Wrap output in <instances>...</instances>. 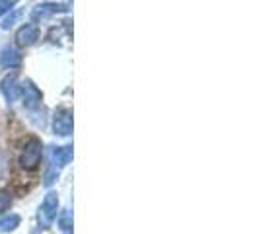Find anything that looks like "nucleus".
<instances>
[{
	"mask_svg": "<svg viewBox=\"0 0 259 234\" xmlns=\"http://www.w3.org/2000/svg\"><path fill=\"white\" fill-rule=\"evenodd\" d=\"M0 90L4 94V98H6V102H16L18 98H20V94H22V86H20V82H18V76L16 74H10V76H6L2 82H0Z\"/></svg>",
	"mask_w": 259,
	"mask_h": 234,
	"instance_id": "nucleus-4",
	"label": "nucleus"
},
{
	"mask_svg": "<svg viewBox=\"0 0 259 234\" xmlns=\"http://www.w3.org/2000/svg\"><path fill=\"white\" fill-rule=\"evenodd\" d=\"M57 211H59V197L55 191H49L45 195L41 207H39V224L45 228L57 219Z\"/></svg>",
	"mask_w": 259,
	"mask_h": 234,
	"instance_id": "nucleus-2",
	"label": "nucleus"
},
{
	"mask_svg": "<svg viewBox=\"0 0 259 234\" xmlns=\"http://www.w3.org/2000/svg\"><path fill=\"white\" fill-rule=\"evenodd\" d=\"M41 154H43V144L39 139L31 137L24 148H22V154H20V166L24 170H33L39 164L41 160Z\"/></svg>",
	"mask_w": 259,
	"mask_h": 234,
	"instance_id": "nucleus-1",
	"label": "nucleus"
},
{
	"mask_svg": "<svg viewBox=\"0 0 259 234\" xmlns=\"http://www.w3.org/2000/svg\"><path fill=\"white\" fill-rule=\"evenodd\" d=\"M4 172H6V158H4V154L0 152V178L4 176Z\"/></svg>",
	"mask_w": 259,
	"mask_h": 234,
	"instance_id": "nucleus-15",
	"label": "nucleus"
},
{
	"mask_svg": "<svg viewBox=\"0 0 259 234\" xmlns=\"http://www.w3.org/2000/svg\"><path fill=\"white\" fill-rule=\"evenodd\" d=\"M22 63V55L20 51L12 47V45H8V47H4L2 53H0V65L4 66V68H16V66H20Z\"/></svg>",
	"mask_w": 259,
	"mask_h": 234,
	"instance_id": "nucleus-8",
	"label": "nucleus"
},
{
	"mask_svg": "<svg viewBox=\"0 0 259 234\" xmlns=\"http://www.w3.org/2000/svg\"><path fill=\"white\" fill-rule=\"evenodd\" d=\"M18 16H20V14L14 12L12 16H10V18H6V20H4V24H2V27H4V29H8L10 26H14V22L18 20Z\"/></svg>",
	"mask_w": 259,
	"mask_h": 234,
	"instance_id": "nucleus-14",
	"label": "nucleus"
},
{
	"mask_svg": "<svg viewBox=\"0 0 259 234\" xmlns=\"http://www.w3.org/2000/svg\"><path fill=\"white\" fill-rule=\"evenodd\" d=\"M57 12H66V6L63 4H55V2H47V4H39L33 10V16L35 18H45L49 14H57Z\"/></svg>",
	"mask_w": 259,
	"mask_h": 234,
	"instance_id": "nucleus-9",
	"label": "nucleus"
},
{
	"mask_svg": "<svg viewBox=\"0 0 259 234\" xmlns=\"http://www.w3.org/2000/svg\"><path fill=\"white\" fill-rule=\"evenodd\" d=\"M18 224H20V217L18 215H10V217H6V219L0 221V232H10Z\"/></svg>",
	"mask_w": 259,
	"mask_h": 234,
	"instance_id": "nucleus-10",
	"label": "nucleus"
},
{
	"mask_svg": "<svg viewBox=\"0 0 259 234\" xmlns=\"http://www.w3.org/2000/svg\"><path fill=\"white\" fill-rule=\"evenodd\" d=\"M14 6V0H0V16L6 12H10Z\"/></svg>",
	"mask_w": 259,
	"mask_h": 234,
	"instance_id": "nucleus-13",
	"label": "nucleus"
},
{
	"mask_svg": "<svg viewBox=\"0 0 259 234\" xmlns=\"http://www.w3.org/2000/svg\"><path fill=\"white\" fill-rule=\"evenodd\" d=\"M72 160V146H55L51 150V166L55 170L65 168Z\"/></svg>",
	"mask_w": 259,
	"mask_h": 234,
	"instance_id": "nucleus-7",
	"label": "nucleus"
},
{
	"mask_svg": "<svg viewBox=\"0 0 259 234\" xmlns=\"http://www.w3.org/2000/svg\"><path fill=\"white\" fill-rule=\"evenodd\" d=\"M22 96H24V105L27 109H35V107L41 105V92L31 80H27L26 84L22 86Z\"/></svg>",
	"mask_w": 259,
	"mask_h": 234,
	"instance_id": "nucleus-6",
	"label": "nucleus"
},
{
	"mask_svg": "<svg viewBox=\"0 0 259 234\" xmlns=\"http://www.w3.org/2000/svg\"><path fill=\"white\" fill-rule=\"evenodd\" d=\"M53 131L59 137H68L72 133V109L59 107L53 115Z\"/></svg>",
	"mask_w": 259,
	"mask_h": 234,
	"instance_id": "nucleus-3",
	"label": "nucleus"
},
{
	"mask_svg": "<svg viewBox=\"0 0 259 234\" xmlns=\"http://www.w3.org/2000/svg\"><path fill=\"white\" fill-rule=\"evenodd\" d=\"M59 224H61V230L70 232L72 230V217H70V211H63V215L59 217Z\"/></svg>",
	"mask_w": 259,
	"mask_h": 234,
	"instance_id": "nucleus-11",
	"label": "nucleus"
},
{
	"mask_svg": "<svg viewBox=\"0 0 259 234\" xmlns=\"http://www.w3.org/2000/svg\"><path fill=\"white\" fill-rule=\"evenodd\" d=\"M37 39H39V29L33 24H24V26L16 31V43L22 45V47L33 45Z\"/></svg>",
	"mask_w": 259,
	"mask_h": 234,
	"instance_id": "nucleus-5",
	"label": "nucleus"
},
{
	"mask_svg": "<svg viewBox=\"0 0 259 234\" xmlns=\"http://www.w3.org/2000/svg\"><path fill=\"white\" fill-rule=\"evenodd\" d=\"M10 203H12V197H10V193H6V191H2V189H0V215H2L6 209L10 207Z\"/></svg>",
	"mask_w": 259,
	"mask_h": 234,
	"instance_id": "nucleus-12",
	"label": "nucleus"
}]
</instances>
